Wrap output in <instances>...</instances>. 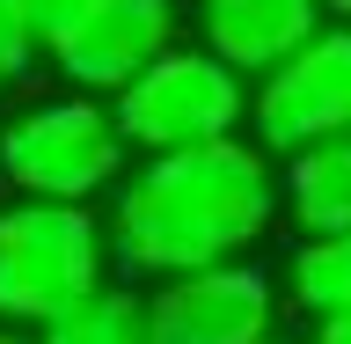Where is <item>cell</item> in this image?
<instances>
[{
  "label": "cell",
  "mask_w": 351,
  "mask_h": 344,
  "mask_svg": "<svg viewBox=\"0 0 351 344\" xmlns=\"http://www.w3.org/2000/svg\"><path fill=\"white\" fill-rule=\"evenodd\" d=\"M285 198L278 169L256 139H219L191 154L132 161V176L110 191V257L132 279H191L213 264H241L278 227Z\"/></svg>",
  "instance_id": "6da1fadb"
},
{
  "label": "cell",
  "mask_w": 351,
  "mask_h": 344,
  "mask_svg": "<svg viewBox=\"0 0 351 344\" xmlns=\"http://www.w3.org/2000/svg\"><path fill=\"white\" fill-rule=\"evenodd\" d=\"M110 286V227L88 205H0V330L37 337Z\"/></svg>",
  "instance_id": "7a4b0ae2"
},
{
  "label": "cell",
  "mask_w": 351,
  "mask_h": 344,
  "mask_svg": "<svg viewBox=\"0 0 351 344\" xmlns=\"http://www.w3.org/2000/svg\"><path fill=\"white\" fill-rule=\"evenodd\" d=\"M0 176L15 183V198L88 205L132 176V147L110 117V103H95V95H73V88L29 95L0 125Z\"/></svg>",
  "instance_id": "3957f363"
},
{
  "label": "cell",
  "mask_w": 351,
  "mask_h": 344,
  "mask_svg": "<svg viewBox=\"0 0 351 344\" xmlns=\"http://www.w3.org/2000/svg\"><path fill=\"white\" fill-rule=\"evenodd\" d=\"M117 132L132 154H191L234 139V125L249 117V81L234 66H219L205 44H176L169 59H154L139 81L110 103Z\"/></svg>",
  "instance_id": "277c9868"
},
{
  "label": "cell",
  "mask_w": 351,
  "mask_h": 344,
  "mask_svg": "<svg viewBox=\"0 0 351 344\" xmlns=\"http://www.w3.org/2000/svg\"><path fill=\"white\" fill-rule=\"evenodd\" d=\"M249 125H256V147L271 161L351 139V30L344 22H329L307 51H293L278 73H263L249 88Z\"/></svg>",
  "instance_id": "5b68a950"
},
{
  "label": "cell",
  "mask_w": 351,
  "mask_h": 344,
  "mask_svg": "<svg viewBox=\"0 0 351 344\" xmlns=\"http://www.w3.org/2000/svg\"><path fill=\"white\" fill-rule=\"evenodd\" d=\"M176 30H183L176 0H88L81 15L44 44V59L73 81V95L117 103L154 59L176 51Z\"/></svg>",
  "instance_id": "8992f818"
},
{
  "label": "cell",
  "mask_w": 351,
  "mask_h": 344,
  "mask_svg": "<svg viewBox=\"0 0 351 344\" xmlns=\"http://www.w3.org/2000/svg\"><path fill=\"white\" fill-rule=\"evenodd\" d=\"M147 308H154V344H271L278 279L241 257V264H213V271L154 286Z\"/></svg>",
  "instance_id": "52a82bcc"
},
{
  "label": "cell",
  "mask_w": 351,
  "mask_h": 344,
  "mask_svg": "<svg viewBox=\"0 0 351 344\" xmlns=\"http://www.w3.org/2000/svg\"><path fill=\"white\" fill-rule=\"evenodd\" d=\"M322 0H197V44L213 51L219 66H234L241 81L249 73H278L293 51L322 37Z\"/></svg>",
  "instance_id": "ba28073f"
},
{
  "label": "cell",
  "mask_w": 351,
  "mask_h": 344,
  "mask_svg": "<svg viewBox=\"0 0 351 344\" xmlns=\"http://www.w3.org/2000/svg\"><path fill=\"white\" fill-rule=\"evenodd\" d=\"M278 198L300 235H351V139L293 154L278 169Z\"/></svg>",
  "instance_id": "9c48e42d"
},
{
  "label": "cell",
  "mask_w": 351,
  "mask_h": 344,
  "mask_svg": "<svg viewBox=\"0 0 351 344\" xmlns=\"http://www.w3.org/2000/svg\"><path fill=\"white\" fill-rule=\"evenodd\" d=\"M285 301L322 323L351 315V235H300V249L285 257Z\"/></svg>",
  "instance_id": "30bf717a"
},
{
  "label": "cell",
  "mask_w": 351,
  "mask_h": 344,
  "mask_svg": "<svg viewBox=\"0 0 351 344\" xmlns=\"http://www.w3.org/2000/svg\"><path fill=\"white\" fill-rule=\"evenodd\" d=\"M37 344H154V308L132 286H103L81 308H66L51 330H37Z\"/></svg>",
  "instance_id": "8fae6325"
},
{
  "label": "cell",
  "mask_w": 351,
  "mask_h": 344,
  "mask_svg": "<svg viewBox=\"0 0 351 344\" xmlns=\"http://www.w3.org/2000/svg\"><path fill=\"white\" fill-rule=\"evenodd\" d=\"M37 59H44V37H37V22H29V8L22 0H0V88H15Z\"/></svg>",
  "instance_id": "7c38bea8"
},
{
  "label": "cell",
  "mask_w": 351,
  "mask_h": 344,
  "mask_svg": "<svg viewBox=\"0 0 351 344\" xmlns=\"http://www.w3.org/2000/svg\"><path fill=\"white\" fill-rule=\"evenodd\" d=\"M22 8H29V22H37V37L51 44V37L66 30V22H73V15L88 8V0H22Z\"/></svg>",
  "instance_id": "4fadbf2b"
},
{
  "label": "cell",
  "mask_w": 351,
  "mask_h": 344,
  "mask_svg": "<svg viewBox=\"0 0 351 344\" xmlns=\"http://www.w3.org/2000/svg\"><path fill=\"white\" fill-rule=\"evenodd\" d=\"M315 344H351V315H344V323H322V330H315Z\"/></svg>",
  "instance_id": "5bb4252c"
},
{
  "label": "cell",
  "mask_w": 351,
  "mask_h": 344,
  "mask_svg": "<svg viewBox=\"0 0 351 344\" xmlns=\"http://www.w3.org/2000/svg\"><path fill=\"white\" fill-rule=\"evenodd\" d=\"M322 22H344L351 30V0H322Z\"/></svg>",
  "instance_id": "9a60e30c"
},
{
  "label": "cell",
  "mask_w": 351,
  "mask_h": 344,
  "mask_svg": "<svg viewBox=\"0 0 351 344\" xmlns=\"http://www.w3.org/2000/svg\"><path fill=\"white\" fill-rule=\"evenodd\" d=\"M0 344H37V337H22V330H0Z\"/></svg>",
  "instance_id": "2e32d148"
},
{
  "label": "cell",
  "mask_w": 351,
  "mask_h": 344,
  "mask_svg": "<svg viewBox=\"0 0 351 344\" xmlns=\"http://www.w3.org/2000/svg\"><path fill=\"white\" fill-rule=\"evenodd\" d=\"M271 344H278V337H271Z\"/></svg>",
  "instance_id": "e0dca14e"
}]
</instances>
